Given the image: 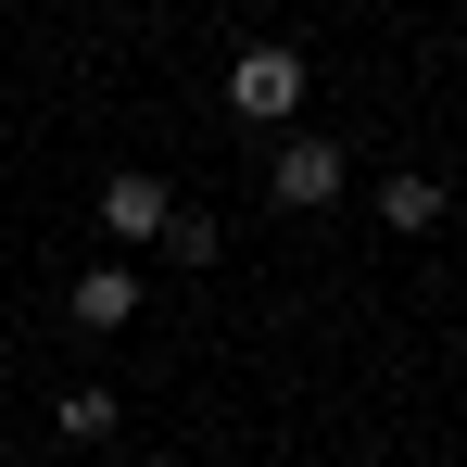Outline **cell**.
I'll list each match as a JSON object with an SVG mask.
<instances>
[{"label":"cell","instance_id":"obj_6","mask_svg":"<svg viewBox=\"0 0 467 467\" xmlns=\"http://www.w3.org/2000/svg\"><path fill=\"white\" fill-rule=\"evenodd\" d=\"M51 417H64V442H114V417H127V391H101V379H77V391H64V404H51Z\"/></svg>","mask_w":467,"mask_h":467},{"label":"cell","instance_id":"obj_1","mask_svg":"<svg viewBox=\"0 0 467 467\" xmlns=\"http://www.w3.org/2000/svg\"><path fill=\"white\" fill-rule=\"evenodd\" d=\"M228 114L240 127H291V114H304V51H291V38H253L228 64Z\"/></svg>","mask_w":467,"mask_h":467},{"label":"cell","instance_id":"obj_3","mask_svg":"<svg viewBox=\"0 0 467 467\" xmlns=\"http://www.w3.org/2000/svg\"><path fill=\"white\" fill-rule=\"evenodd\" d=\"M164 215H177V190H164L152 164H114V177H101V228L127 240V253H152V240H164Z\"/></svg>","mask_w":467,"mask_h":467},{"label":"cell","instance_id":"obj_7","mask_svg":"<svg viewBox=\"0 0 467 467\" xmlns=\"http://www.w3.org/2000/svg\"><path fill=\"white\" fill-rule=\"evenodd\" d=\"M164 253H177V265H215V215L177 202V215H164Z\"/></svg>","mask_w":467,"mask_h":467},{"label":"cell","instance_id":"obj_2","mask_svg":"<svg viewBox=\"0 0 467 467\" xmlns=\"http://www.w3.org/2000/svg\"><path fill=\"white\" fill-rule=\"evenodd\" d=\"M341 177H354V152H341V140H278V164H265V202L328 215V202H341Z\"/></svg>","mask_w":467,"mask_h":467},{"label":"cell","instance_id":"obj_5","mask_svg":"<svg viewBox=\"0 0 467 467\" xmlns=\"http://www.w3.org/2000/svg\"><path fill=\"white\" fill-rule=\"evenodd\" d=\"M64 316H77V328H127V316H140V278H127V265H88L77 291H64Z\"/></svg>","mask_w":467,"mask_h":467},{"label":"cell","instance_id":"obj_8","mask_svg":"<svg viewBox=\"0 0 467 467\" xmlns=\"http://www.w3.org/2000/svg\"><path fill=\"white\" fill-rule=\"evenodd\" d=\"M0 467H38V455H0Z\"/></svg>","mask_w":467,"mask_h":467},{"label":"cell","instance_id":"obj_4","mask_svg":"<svg viewBox=\"0 0 467 467\" xmlns=\"http://www.w3.org/2000/svg\"><path fill=\"white\" fill-rule=\"evenodd\" d=\"M442 215H455V190H442V177H417V164H391V177H379V228L417 240V228H442Z\"/></svg>","mask_w":467,"mask_h":467}]
</instances>
